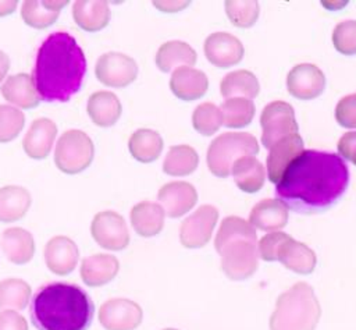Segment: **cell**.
<instances>
[{"label": "cell", "mask_w": 356, "mask_h": 330, "mask_svg": "<svg viewBox=\"0 0 356 330\" xmlns=\"http://www.w3.org/2000/svg\"><path fill=\"white\" fill-rule=\"evenodd\" d=\"M95 315V304L85 290L70 283L42 285L29 308L32 324L38 330H88Z\"/></svg>", "instance_id": "cell-3"}, {"label": "cell", "mask_w": 356, "mask_h": 330, "mask_svg": "<svg viewBox=\"0 0 356 330\" xmlns=\"http://www.w3.org/2000/svg\"><path fill=\"white\" fill-rule=\"evenodd\" d=\"M93 239L104 249L121 251L129 244V231L124 217L113 210L95 214L90 224Z\"/></svg>", "instance_id": "cell-10"}, {"label": "cell", "mask_w": 356, "mask_h": 330, "mask_svg": "<svg viewBox=\"0 0 356 330\" xmlns=\"http://www.w3.org/2000/svg\"><path fill=\"white\" fill-rule=\"evenodd\" d=\"M25 124V116L21 110L0 104V142H10L18 136Z\"/></svg>", "instance_id": "cell-40"}, {"label": "cell", "mask_w": 356, "mask_h": 330, "mask_svg": "<svg viewBox=\"0 0 356 330\" xmlns=\"http://www.w3.org/2000/svg\"><path fill=\"white\" fill-rule=\"evenodd\" d=\"M120 270V262L114 255L95 253L82 259L81 278L89 287H102L110 283Z\"/></svg>", "instance_id": "cell-20"}, {"label": "cell", "mask_w": 356, "mask_h": 330, "mask_svg": "<svg viewBox=\"0 0 356 330\" xmlns=\"http://www.w3.org/2000/svg\"><path fill=\"white\" fill-rule=\"evenodd\" d=\"M128 149L132 157L138 162L150 163L161 155L163 138L154 129L140 128L131 135L128 141Z\"/></svg>", "instance_id": "cell-33"}, {"label": "cell", "mask_w": 356, "mask_h": 330, "mask_svg": "<svg viewBox=\"0 0 356 330\" xmlns=\"http://www.w3.org/2000/svg\"><path fill=\"white\" fill-rule=\"evenodd\" d=\"M159 201L164 206V213L168 217H181L188 213L197 202L195 187L186 181H172L164 184L157 194Z\"/></svg>", "instance_id": "cell-17"}, {"label": "cell", "mask_w": 356, "mask_h": 330, "mask_svg": "<svg viewBox=\"0 0 356 330\" xmlns=\"http://www.w3.org/2000/svg\"><path fill=\"white\" fill-rule=\"evenodd\" d=\"M72 17L81 29L97 32L108 24L110 8L107 1L79 0L72 6Z\"/></svg>", "instance_id": "cell-28"}, {"label": "cell", "mask_w": 356, "mask_h": 330, "mask_svg": "<svg viewBox=\"0 0 356 330\" xmlns=\"http://www.w3.org/2000/svg\"><path fill=\"white\" fill-rule=\"evenodd\" d=\"M17 3L15 0L13 1H0V17H6L8 14H11L15 8H17Z\"/></svg>", "instance_id": "cell-48"}, {"label": "cell", "mask_w": 356, "mask_h": 330, "mask_svg": "<svg viewBox=\"0 0 356 330\" xmlns=\"http://www.w3.org/2000/svg\"><path fill=\"white\" fill-rule=\"evenodd\" d=\"M8 68H10V58H8V56L3 50H0V82L7 75Z\"/></svg>", "instance_id": "cell-47"}, {"label": "cell", "mask_w": 356, "mask_h": 330, "mask_svg": "<svg viewBox=\"0 0 356 330\" xmlns=\"http://www.w3.org/2000/svg\"><path fill=\"white\" fill-rule=\"evenodd\" d=\"M218 210L211 205L199 206L195 213L188 216L179 227V241L185 248L196 249L204 246L217 224Z\"/></svg>", "instance_id": "cell-11"}, {"label": "cell", "mask_w": 356, "mask_h": 330, "mask_svg": "<svg viewBox=\"0 0 356 330\" xmlns=\"http://www.w3.org/2000/svg\"><path fill=\"white\" fill-rule=\"evenodd\" d=\"M222 123V113L216 104L206 102L199 104L192 114V125L200 135L210 136L217 132Z\"/></svg>", "instance_id": "cell-38"}, {"label": "cell", "mask_w": 356, "mask_h": 330, "mask_svg": "<svg viewBox=\"0 0 356 330\" xmlns=\"http://www.w3.org/2000/svg\"><path fill=\"white\" fill-rule=\"evenodd\" d=\"M43 256L46 266L51 273L67 276L78 265L79 249L70 237L56 235L47 241Z\"/></svg>", "instance_id": "cell-15"}, {"label": "cell", "mask_w": 356, "mask_h": 330, "mask_svg": "<svg viewBox=\"0 0 356 330\" xmlns=\"http://www.w3.org/2000/svg\"><path fill=\"white\" fill-rule=\"evenodd\" d=\"M348 185L349 170L339 155L306 149L275 184V194L288 209L313 214L334 206Z\"/></svg>", "instance_id": "cell-1"}, {"label": "cell", "mask_w": 356, "mask_h": 330, "mask_svg": "<svg viewBox=\"0 0 356 330\" xmlns=\"http://www.w3.org/2000/svg\"><path fill=\"white\" fill-rule=\"evenodd\" d=\"M86 72L85 54L67 32H53L40 45L33 67V84L44 102H67L75 95Z\"/></svg>", "instance_id": "cell-2"}, {"label": "cell", "mask_w": 356, "mask_h": 330, "mask_svg": "<svg viewBox=\"0 0 356 330\" xmlns=\"http://www.w3.org/2000/svg\"><path fill=\"white\" fill-rule=\"evenodd\" d=\"M277 260L298 274H310L317 263L314 251L292 237H288L278 248Z\"/></svg>", "instance_id": "cell-21"}, {"label": "cell", "mask_w": 356, "mask_h": 330, "mask_svg": "<svg viewBox=\"0 0 356 330\" xmlns=\"http://www.w3.org/2000/svg\"><path fill=\"white\" fill-rule=\"evenodd\" d=\"M209 88V79L200 70L192 67H177L170 78V89L185 102L202 97Z\"/></svg>", "instance_id": "cell-19"}, {"label": "cell", "mask_w": 356, "mask_h": 330, "mask_svg": "<svg viewBox=\"0 0 356 330\" xmlns=\"http://www.w3.org/2000/svg\"><path fill=\"white\" fill-rule=\"evenodd\" d=\"M196 60L197 54L195 49L182 40H168L163 43L156 53V65L163 72H168L177 65L191 67Z\"/></svg>", "instance_id": "cell-30"}, {"label": "cell", "mask_w": 356, "mask_h": 330, "mask_svg": "<svg viewBox=\"0 0 356 330\" xmlns=\"http://www.w3.org/2000/svg\"><path fill=\"white\" fill-rule=\"evenodd\" d=\"M0 330H28V323L25 317L15 311H1Z\"/></svg>", "instance_id": "cell-45"}, {"label": "cell", "mask_w": 356, "mask_h": 330, "mask_svg": "<svg viewBox=\"0 0 356 330\" xmlns=\"http://www.w3.org/2000/svg\"><path fill=\"white\" fill-rule=\"evenodd\" d=\"M337 149L342 159H346L356 166V131L343 134L337 143Z\"/></svg>", "instance_id": "cell-44"}, {"label": "cell", "mask_w": 356, "mask_h": 330, "mask_svg": "<svg viewBox=\"0 0 356 330\" xmlns=\"http://www.w3.org/2000/svg\"><path fill=\"white\" fill-rule=\"evenodd\" d=\"M1 248L6 258L15 265L28 263L35 253L32 234L21 227H10L3 231Z\"/></svg>", "instance_id": "cell-24"}, {"label": "cell", "mask_w": 356, "mask_h": 330, "mask_svg": "<svg viewBox=\"0 0 356 330\" xmlns=\"http://www.w3.org/2000/svg\"><path fill=\"white\" fill-rule=\"evenodd\" d=\"M164 209L161 205L150 201H142L131 209V224L140 237H154L164 226Z\"/></svg>", "instance_id": "cell-26"}, {"label": "cell", "mask_w": 356, "mask_h": 330, "mask_svg": "<svg viewBox=\"0 0 356 330\" xmlns=\"http://www.w3.org/2000/svg\"><path fill=\"white\" fill-rule=\"evenodd\" d=\"M68 4L67 0L61 1H24L21 8V18L24 22L36 29H44L53 25L60 14V10Z\"/></svg>", "instance_id": "cell-31"}, {"label": "cell", "mask_w": 356, "mask_h": 330, "mask_svg": "<svg viewBox=\"0 0 356 330\" xmlns=\"http://www.w3.org/2000/svg\"><path fill=\"white\" fill-rule=\"evenodd\" d=\"M57 135V125L53 120L40 117L32 121L25 138L22 148L25 153L36 160H42L49 156L53 142Z\"/></svg>", "instance_id": "cell-18"}, {"label": "cell", "mask_w": 356, "mask_h": 330, "mask_svg": "<svg viewBox=\"0 0 356 330\" xmlns=\"http://www.w3.org/2000/svg\"><path fill=\"white\" fill-rule=\"evenodd\" d=\"M305 150L303 139L299 134L288 135L270 148L267 156V175L274 184H278L289 164Z\"/></svg>", "instance_id": "cell-16"}, {"label": "cell", "mask_w": 356, "mask_h": 330, "mask_svg": "<svg viewBox=\"0 0 356 330\" xmlns=\"http://www.w3.org/2000/svg\"><path fill=\"white\" fill-rule=\"evenodd\" d=\"M288 223V207L280 199H263L256 203L249 214V224L261 231H274Z\"/></svg>", "instance_id": "cell-22"}, {"label": "cell", "mask_w": 356, "mask_h": 330, "mask_svg": "<svg viewBox=\"0 0 356 330\" xmlns=\"http://www.w3.org/2000/svg\"><path fill=\"white\" fill-rule=\"evenodd\" d=\"M163 330H179V329H172V327H167V329H163Z\"/></svg>", "instance_id": "cell-49"}, {"label": "cell", "mask_w": 356, "mask_h": 330, "mask_svg": "<svg viewBox=\"0 0 356 330\" xmlns=\"http://www.w3.org/2000/svg\"><path fill=\"white\" fill-rule=\"evenodd\" d=\"M199 164V156L196 150L189 145L171 146L164 163L163 170L170 175H188L196 170Z\"/></svg>", "instance_id": "cell-34"}, {"label": "cell", "mask_w": 356, "mask_h": 330, "mask_svg": "<svg viewBox=\"0 0 356 330\" xmlns=\"http://www.w3.org/2000/svg\"><path fill=\"white\" fill-rule=\"evenodd\" d=\"M93 155L95 146L89 135L81 129H68L56 143L54 163L65 174H78L89 167Z\"/></svg>", "instance_id": "cell-6"}, {"label": "cell", "mask_w": 356, "mask_h": 330, "mask_svg": "<svg viewBox=\"0 0 356 330\" xmlns=\"http://www.w3.org/2000/svg\"><path fill=\"white\" fill-rule=\"evenodd\" d=\"M86 111L97 127L104 128L111 127L118 121L122 107L115 93L108 91H96L88 99Z\"/></svg>", "instance_id": "cell-23"}, {"label": "cell", "mask_w": 356, "mask_h": 330, "mask_svg": "<svg viewBox=\"0 0 356 330\" xmlns=\"http://www.w3.org/2000/svg\"><path fill=\"white\" fill-rule=\"evenodd\" d=\"M31 295V285L22 278H6L0 281V309L21 311L29 304Z\"/></svg>", "instance_id": "cell-35"}, {"label": "cell", "mask_w": 356, "mask_h": 330, "mask_svg": "<svg viewBox=\"0 0 356 330\" xmlns=\"http://www.w3.org/2000/svg\"><path fill=\"white\" fill-rule=\"evenodd\" d=\"M239 238L257 239L256 230L249 224V221L243 220L242 217L228 216L220 224V228L214 239V248L218 252L225 244Z\"/></svg>", "instance_id": "cell-37"}, {"label": "cell", "mask_w": 356, "mask_h": 330, "mask_svg": "<svg viewBox=\"0 0 356 330\" xmlns=\"http://www.w3.org/2000/svg\"><path fill=\"white\" fill-rule=\"evenodd\" d=\"M154 7L164 13H175L185 8L189 1H153Z\"/></svg>", "instance_id": "cell-46"}, {"label": "cell", "mask_w": 356, "mask_h": 330, "mask_svg": "<svg viewBox=\"0 0 356 330\" xmlns=\"http://www.w3.org/2000/svg\"><path fill=\"white\" fill-rule=\"evenodd\" d=\"M225 13L232 25L238 28H250L259 18V3L227 0Z\"/></svg>", "instance_id": "cell-39"}, {"label": "cell", "mask_w": 356, "mask_h": 330, "mask_svg": "<svg viewBox=\"0 0 356 330\" xmlns=\"http://www.w3.org/2000/svg\"><path fill=\"white\" fill-rule=\"evenodd\" d=\"M206 58L218 68H228L238 64L245 53L242 42L227 32L209 35L203 45Z\"/></svg>", "instance_id": "cell-14"}, {"label": "cell", "mask_w": 356, "mask_h": 330, "mask_svg": "<svg viewBox=\"0 0 356 330\" xmlns=\"http://www.w3.org/2000/svg\"><path fill=\"white\" fill-rule=\"evenodd\" d=\"M1 95L7 102L21 109H33L40 102L32 77L25 72L8 77L1 85Z\"/></svg>", "instance_id": "cell-25"}, {"label": "cell", "mask_w": 356, "mask_h": 330, "mask_svg": "<svg viewBox=\"0 0 356 330\" xmlns=\"http://www.w3.org/2000/svg\"><path fill=\"white\" fill-rule=\"evenodd\" d=\"M261 145L270 149L280 139L298 134V123L293 107L282 100L268 103L260 116Z\"/></svg>", "instance_id": "cell-8"}, {"label": "cell", "mask_w": 356, "mask_h": 330, "mask_svg": "<svg viewBox=\"0 0 356 330\" xmlns=\"http://www.w3.org/2000/svg\"><path fill=\"white\" fill-rule=\"evenodd\" d=\"M291 237L286 233L282 231H273L261 237V239L257 242V253L264 262H274L277 260V252L281 244Z\"/></svg>", "instance_id": "cell-42"}, {"label": "cell", "mask_w": 356, "mask_h": 330, "mask_svg": "<svg viewBox=\"0 0 356 330\" xmlns=\"http://www.w3.org/2000/svg\"><path fill=\"white\" fill-rule=\"evenodd\" d=\"M332 45L334 47L345 54H356V21L348 19L335 25L332 31Z\"/></svg>", "instance_id": "cell-41"}, {"label": "cell", "mask_w": 356, "mask_h": 330, "mask_svg": "<svg viewBox=\"0 0 356 330\" xmlns=\"http://www.w3.org/2000/svg\"><path fill=\"white\" fill-rule=\"evenodd\" d=\"M32 196L21 185H6L0 188V221L11 223L22 219L31 207Z\"/></svg>", "instance_id": "cell-27"}, {"label": "cell", "mask_w": 356, "mask_h": 330, "mask_svg": "<svg viewBox=\"0 0 356 330\" xmlns=\"http://www.w3.org/2000/svg\"><path fill=\"white\" fill-rule=\"evenodd\" d=\"M259 153V142L250 132H224L214 138L207 149V167L220 178L231 174L234 162Z\"/></svg>", "instance_id": "cell-5"}, {"label": "cell", "mask_w": 356, "mask_h": 330, "mask_svg": "<svg viewBox=\"0 0 356 330\" xmlns=\"http://www.w3.org/2000/svg\"><path fill=\"white\" fill-rule=\"evenodd\" d=\"M321 316V306L312 285L295 283L278 295L270 316V330H314Z\"/></svg>", "instance_id": "cell-4"}, {"label": "cell", "mask_w": 356, "mask_h": 330, "mask_svg": "<svg viewBox=\"0 0 356 330\" xmlns=\"http://www.w3.org/2000/svg\"><path fill=\"white\" fill-rule=\"evenodd\" d=\"M231 173L236 187L246 194H254L261 189L266 178V170L254 156L239 157L234 162Z\"/></svg>", "instance_id": "cell-29"}, {"label": "cell", "mask_w": 356, "mask_h": 330, "mask_svg": "<svg viewBox=\"0 0 356 330\" xmlns=\"http://www.w3.org/2000/svg\"><path fill=\"white\" fill-rule=\"evenodd\" d=\"M142 319V308L128 298L107 299L99 309V322L106 330H135Z\"/></svg>", "instance_id": "cell-12"}, {"label": "cell", "mask_w": 356, "mask_h": 330, "mask_svg": "<svg viewBox=\"0 0 356 330\" xmlns=\"http://www.w3.org/2000/svg\"><path fill=\"white\" fill-rule=\"evenodd\" d=\"M257 239L239 238L225 244L217 253L221 256L224 274L235 281L246 280L257 270Z\"/></svg>", "instance_id": "cell-7"}, {"label": "cell", "mask_w": 356, "mask_h": 330, "mask_svg": "<svg viewBox=\"0 0 356 330\" xmlns=\"http://www.w3.org/2000/svg\"><path fill=\"white\" fill-rule=\"evenodd\" d=\"M288 92L302 100H310L320 96L325 88V77L323 71L310 63L295 65L286 77Z\"/></svg>", "instance_id": "cell-13"}, {"label": "cell", "mask_w": 356, "mask_h": 330, "mask_svg": "<svg viewBox=\"0 0 356 330\" xmlns=\"http://www.w3.org/2000/svg\"><path fill=\"white\" fill-rule=\"evenodd\" d=\"M96 78L113 88H124L132 84L138 77L136 61L120 52H107L102 54L95 65Z\"/></svg>", "instance_id": "cell-9"}, {"label": "cell", "mask_w": 356, "mask_h": 330, "mask_svg": "<svg viewBox=\"0 0 356 330\" xmlns=\"http://www.w3.org/2000/svg\"><path fill=\"white\" fill-rule=\"evenodd\" d=\"M335 120L343 128H356V93L346 95L337 103Z\"/></svg>", "instance_id": "cell-43"}, {"label": "cell", "mask_w": 356, "mask_h": 330, "mask_svg": "<svg viewBox=\"0 0 356 330\" xmlns=\"http://www.w3.org/2000/svg\"><path fill=\"white\" fill-rule=\"evenodd\" d=\"M260 85L256 75L248 70H236L228 72L220 84V92L222 97H245L252 100L259 95Z\"/></svg>", "instance_id": "cell-32"}, {"label": "cell", "mask_w": 356, "mask_h": 330, "mask_svg": "<svg viewBox=\"0 0 356 330\" xmlns=\"http://www.w3.org/2000/svg\"><path fill=\"white\" fill-rule=\"evenodd\" d=\"M220 110L227 128H242L249 125L256 113L254 103L245 97L227 99L222 102Z\"/></svg>", "instance_id": "cell-36"}]
</instances>
